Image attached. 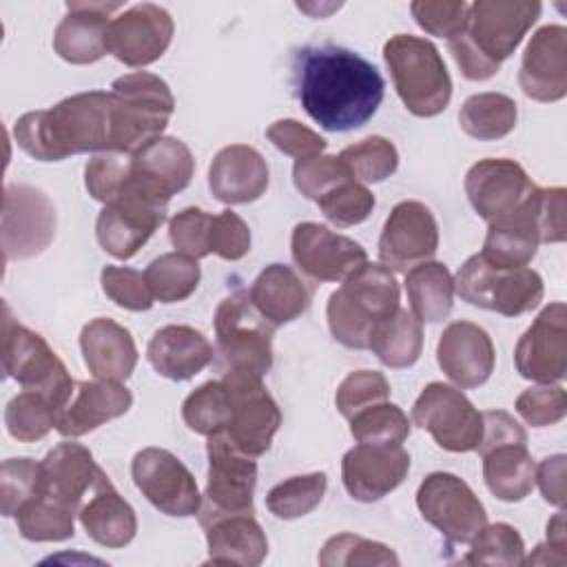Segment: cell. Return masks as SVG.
I'll list each match as a JSON object with an SVG mask.
<instances>
[{
	"instance_id": "obj_1",
	"label": "cell",
	"mask_w": 567,
	"mask_h": 567,
	"mask_svg": "<svg viewBox=\"0 0 567 567\" xmlns=\"http://www.w3.org/2000/svg\"><path fill=\"white\" fill-rule=\"evenodd\" d=\"M292 86L303 111L334 133L363 126L377 113L385 91L372 62L334 44L299 49L292 62Z\"/></svg>"
},
{
	"instance_id": "obj_2",
	"label": "cell",
	"mask_w": 567,
	"mask_h": 567,
	"mask_svg": "<svg viewBox=\"0 0 567 567\" xmlns=\"http://www.w3.org/2000/svg\"><path fill=\"white\" fill-rule=\"evenodd\" d=\"M16 144L38 162L80 153H115L111 91H84L51 109L29 111L13 126Z\"/></svg>"
},
{
	"instance_id": "obj_3",
	"label": "cell",
	"mask_w": 567,
	"mask_h": 567,
	"mask_svg": "<svg viewBox=\"0 0 567 567\" xmlns=\"http://www.w3.org/2000/svg\"><path fill=\"white\" fill-rule=\"evenodd\" d=\"M538 0H476L467 9L465 29L447 40L450 53L467 80L483 82L498 73L525 33L538 20Z\"/></svg>"
},
{
	"instance_id": "obj_4",
	"label": "cell",
	"mask_w": 567,
	"mask_h": 567,
	"mask_svg": "<svg viewBox=\"0 0 567 567\" xmlns=\"http://www.w3.org/2000/svg\"><path fill=\"white\" fill-rule=\"evenodd\" d=\"M399 310V284L383 264L365 261L328 297L326 317L334 341L352 350H368L379 323Z\"/></svg>"
},
{
	"instance_id": "obj_5",
	"label": "cell",
	"mask_w": 567,
	"mask_h": 567,
	"mask_svg": "<svg viewBox=\"0 0 567 567\" xmlns=\"http://www.w3.org/2000/svg\"><path fill=\"white\" fill-rule=\"evenodd\" d=\"M394 89L405 109L416 117H434L452 97V80L439 49L419 35L399 33L383 47Z\"/></svg>"
},
{
	"instance_id": "obj_6",
	"label": "cell",
	"mask_w": 567,
	"mask_h": 567,
	"mask_svg": "<svg viewBox=\"0 0 567 567\" xmlns=\"http://www.w3.org/2000/svg\"><path fill=\"white\" fill-rule=\"evenodd\" d=\"M115 115V153H135L166 128L175 97L168 84L148 71H135L111 84Z\"/></svg>"
},
{
	"instance_id": "obj_7",
	"label": "cell",
	"mask_w": 567,
	"mask_h": 567,
	"mask_svg": "<svg viewBox=\"0 0 567 567\" xmlns=\"http://www.w3.org/2000/svg\"><path fill=\"white\" fill-rule=\"evenodd\" d=\"M168 199L140 184L128 168L120 193L95 221L97 244L115 259H131L166 219Z\"/></svg>"
},
{
	"instance_id": "obj_8",
	"label": "cell",
	"mask_w": 567,
	"mask_h": 567,
	"mask_svg": "<svg viewBox=\"0 0 567 567\" xmlns=\"http://www.w3.org/2000/svg\"><path fill=\"white\" fill-rule=\"evenodd\" d=\"M2 368L22 390L51 396L60 410L71 401L78 385L49 343L38 332L18 323L7 303L2 317Z\"/></svg>"
},
{
	"instance_id": "obj_9",
	"label": "cell",
	"mask_w": 567,
	"mask_h": 567,
	"mask_svg": "<svg viewBox=\"0 0 567 567\" xmlns=\"http://www.w3.org/2000/svg\"><path fill=\"white\" fill-rule=\"evenodd\" d=\"M454 290L463 301L505 317H518L534 310L543 301V279L536 270L501 268L472 255L454 279Z\"/></svg>"
},
{
	"instance_id": "obj_10",
	"label": "cell",
	"mask_w": 567,
	"mask_h": 567,
	"mask_svg": "<svg viewBox=\"0 0 567 567\" xmlns=\"http://www.w3.org/2000/svg\"><path fill=\"white\" fill-rule=\"evenodd\" d=\"M272 330L248 292H235L219 301L215 310L217 352L224 361V372H246L261 377L272 368Z\"/></svg>"
},
{
	"instance_id": "obj_11",
	"label": "cell",
	"mask_w": 567,
	"mask_h": 567,
	"mask_svg": "<svg viewBox=\"0 0 567 567\" xmlns=\"http://www.w3.org/2000/svg\"><path fill=\"white\" fill-rule=\"evenodd\" d=\"M208 483L202 496L199 523H208L221 516L255 514L252 494L257 485V463L252 456L237 450L224 432L208 436Z\"/></svg>"
},
{
	"instance_id": "obj_12",
	"label": "cell",
	"mask_w": 567,
	"mask_h": 567,
	"mask_svg": "<svg viewBox=\"0 0 567 567\" xmlns=\"http://www.w3.org/2000/svg\"><path fill=\"white\" fill-rule=\"evenodd\" d=\"M230 412L224 434L230 443L248 456H261L268 452L272 436L281 425V412L261 377L246 372H224L221 377Z\"/></svg>"
},
{
	"instance_id": "obj_13",
	"label": "cell",
	"mask_w": 567,
	"mask_h": 567,
	"mask_svg": "<svg viewBox=\"0 0 567 567\" xmlns=\"http://www.w3.org/2000/svg\"><path fill=\"white\" fill-rule=\"evenodd\" d=\"M421 516L436 527L450 545H470L487 525V514L472 487L450 472H434L416 489Z\"/></svg>"
},
{
	"instance_id": "obj_14",
	"label": "cell",
	"mask_w": 567,
	"mask_h": 567,
	"mask_svg": "<svg viewBox=\"0 0 567 567\" xmlns=\"http://www.w3.org/2000/svg\"><path fill=\"white\" fill-rule=\"evenodd\" d=\"M412 421L447 452H472L483 436V412L456 388L430 383L412 405Z\"/></svg>"
},
{
	"instance_id": "obj_15",
	"label": "cell",
	"mask_w": 567,
	"mask_h": 567,
	"mask_svg": "<svg viewBox=\"0 0 567 567\" xmlns=\"http://www.w3.org/2000/svg\"><path fill=\"white\" fill-rule=\"evenodd\" d=\"M131 476L135 487L166 516H195L202 509V494L190 470L168 450L144 447L133 456Z\"/></svg>"
},
{
	"instance_id": "obj_16",
	"label": "cell",
	"mask_w": 567,
	"mask_h": 567,
	"mask_svg": "<svg viewBox=\"0 0 567 567\" xmlns=\"http://www.w3.org/2000/svg\"><path fill=\"white\" fill-rule=\"evenodd\" d=\"M55 237V206L29 184H9L2 199V252L4 259L40 255Z\"/></svg>"
},
{
	"instance_id": "obj_17",
	"label": "cell",
	"mask_w": 567,
	"mask_h": 567,
	"mask_svg": "<svg viewBox=\"0 0 567 567\" xmlns=\"http://www.w3.org/2000/svg\"><path fill=\"white\" fill-rule=\"evenodd\" d=\"M534 190L536 184L529 179L525 168L505 157L481 159L465 175L467 199L476 215L487 224L512 217Z\"/></svg>"
},
{
	"instance_id": "obj_18",
	"label": "cell",
	"mask_w": 567,
	"mask_h": 567,
	"mask_svg": "<svg viewBox=\"0 0 567 567\" xmlns=\"http://www.w3.org/2000/svg\"><path fill=\"white\" fill-rule=\"evenodd\" d=\"M514 363L523 379L558 383L567 374V308L554 301L540 310L518 339Z\"/></svg>"
},
{
	"instance_id": "obj_19",
	"label": "cell",
	"mask_w": 567,
	"mask_h": 567,
	"mask_svg": "<svg viewBox=\"0 0 567 567\" xmlns=\"http://www.w3.org/2000/svg\"><path fill=\"white\" fill-rule=\"evenodd\" d=\"M171 13L153 2L133 4L109 24L106 47L120 62L133 69L153 64L164 55L173 40Z\"/></svg>"
},
{
	"instance_id": "obj_20",
	"label": "cell",
	"mask_w": 567,
	"mask_h": 567,
	"mask_svg": "<svg viewBox=\"0 0 567 567\" xmlns=\"http://www.w3.org/2000/svg\"><path fill=\"white\" fill-rule=\"evenodd\" d=\"M439 248V226L432 210L414 199L399 202L383 224L379 259L385 268L403 270L430 261Z\"/></svg>"
},
{
	"instance_id": "obj_21",
	"label": "cell",
	"mask_w": 567,
	"mask_h": 567,
	"mask_svg": "<svg viewBox=\"0 0 567 567\" xmlns=\"http://www.w3.org/2000/svg\"><path fill=\"white\" fill-rule=\"evenodd\" d=\"M290 248L295 264L319 281H343L368 261L361 244L315 221L295 226Z\"/></svg>"
},
{
	"instance_id": "obj_22",
	"label": "cell",
	"mask_w": 567,
	"mask_h": 567,
	"mask_svg": "<svg viewBox=\"0 0 567 567\" xmlns=\"http://www.w3.org/2000/svg\"><path fill=\"white\" fill-rule=\"evenodd\" d=\"M410 470V454L401 445L359 443L341 461V478L348 494L361 503H374L396 489Z\"/></svg>"
},
{
	"instance_id": "obj_23",
	"label": "cell",
	"mask_w": 567,
	"mask_h": 567,
	"mask_svg": "<svg viewBox=\"0 0 567 567\" xmlns=\"http://www.w3.org/2000/svg\"><path fill=\"white\" fill-rule=\"evenodd\" d=\"M109 476L97 467L89 447L64 441L40 461V494L73 512H80L89 492H95Z\"/></svg>"
},
{
	"instance_id": "obj_24",
	"label": "cell",
	"mask_w": 567,
	"mask_h": 567,
	"mask_svg": "<svg viewBox=\"0 0 567 567\" xmlns=\"http://www.w3.org/2000/svg\"><path fill=\"white\" fill-rule=\"evenodd\" d=\"M518 84L536 102H558L567 95V29L540 27L525 47Z\"/></svg>"
},
{
	"instance_id": "obj_25",
	"label": "cell",
	"mask_w": 567,
	"mask_h": 567,
	"mask_svg": "<svg viewBox=\"0 0 567 567\" xmlns=\"http://www.w3.org/2000/svg\"><path fill=\"white\" fill-rule=\"evenodd\" d=\"M436 361L445 377L458 388H478L494 372V343L472 321H452L436 346Z\"/></svg>"
},
{
	"instance_id": "obj_26",
	"label": "cell",
	"mask_w": 567,
	"mask_h": 567,
	"mask_svg": "<svg viewBox=\"0 0 567 567\" xmlns=\"http://www.w3.org/2000/svg\"><path fill=\"white\" fill-rule=\"evenodd\" d=\"M120 2H66L69 13L55 27L53 49L71 64H91L109 53V16Z\"/></svg>"
},
{
	"instance_id": "obj_27",
	"label": "cell",
	"mask_w": 567,
	"mask_h": 567,
	"mask_svg": "<svg viewBox=\"0 0 567 567\" xmlns=\"http://www.w3.org/2000/svg\"><path fill=\"white\" fill-rule=\"evenodd\" d=\"M268 164L246 144L224 146L208 168V188L224 204H248L268 188Z\"/></svg>"
},
{
	"instance_id": "obj_28",
	"label": "cell",
	"mask_w": 567,
	"mask_h": 567,
	"mask_svg": "<svg viewBox=\"0 0 567 567\" xmlns=\"http://www.w3.org/2000/svg\"><path fill=\"white\" fill-rule=\"evenodd\" d=\"M133 394L117 381H80L71 401L60 410L55 430L62 436H82L128 412Z\"/></svg>"
},
{
	"instance_id": "obj_29",
	"label": "cell",
	"mask_w": 567,
	"mask_h": 567,
	"mask_svg": "<svg viewBox=\"0 0 567 567\" xmlns=\"http://www.w3.org/2000/svg\"><path fill=\"white\" fill-rule=\"evenodd\" d=\"M131 173L146 188L164 199H171L190 184L195 159L182 140L159 135L131 153Z\"/></svg>"
},
{
	"instance_id": "obj_30",
	"label": "cell",
	"mask_w": 567,
	"mask_h": 567,
	"mask_svg": "<svg viewBox=\"0 0 567 567\" xmlns=\"http://www.w3.org/2000/svg\"><path fill=\"white\" fill-rule=\"evenodd\" d=\"M84 363L95 379L126 381L137 365V348L131 332L109 317L91 319L80 332Z\"/></svg>"
},
{
	"instance_id": "obj_31",
	"label": "cell",
	"mask_w": 567,
	"mask_h": 567,
	"mask_svg": "<svg viewBox=\"0 0 567 567\" xmlns=\"http://www.w3.org/2000/svg\"><path fill=\"white\" fill-rule=\"evenodd\" d=\"M146 357L157 374L171 381H186L210 365L215 350L199 330L171 323L151 337Z\"/></svg>"
},
{
	"instance_id": "obj_32",
	"label": "cell",
	"mask_w": 567,
	"mask_h": 567,
	"mask_svg": "<svg viewBox=\"0 0 567 567\" xmlns=\"http://www.w3.org/2000/svg\"><path fill=\"white\" fill-rule=\"evenodd\" d=\"M204 529L208 543L206 563L255 567L268 554V538L252 514L221 516Z\"/></svg>"
},
{
	"instance_id": "obj_33",
	"label": "cell",
	"mask_w": 567,
	"mask_h": 567,
	"mask_svg": "<svg viewBox=\"0 0 567 567\" xmlns=\"http://www.w3.org/2000/svg\"><path fill=\"white\" fill-rule=\"evenodd\" d=\"M248 297L259 315L275 328L295 321L310 303V295L299 275L284 264L266 266L252 281Z\"/></svg>"
},
{
	"instance_id": "obj_34",
	"label": "cell",
	"mask_w": 567,
	"mask_h": 567,
	"mask_svg": "<svg viewBox=\"0 0 567 567\" xmlns=\"http://www.w3.org/2000/svg\"><path fill=\"white\" fill-rule=\"evenodd\" d=\"M84 532L102 547L120 549L135 538L137 518L133 507L104 481L78 512Z\"/></svg>"
},
{
	"instance_id": "obj_35",
	"label": "cell",
	"mask_w": 567,
	"mask_h": 567,
	"mask_svg": "<svg viewBox=\"0 0 567 567\" xmlns=\"http://www.w3.org/2000/svg\"><path fill=\"white\" fill-rule=\"evenodd\" d=\"M534 193L512 217L489 224L485 241H483V250L478 252L485 261L501 266V268H520L534 259L536 248L540 244L536 228H534L532 213H529Z\"/></svg>"
},
{
	"instance_id": "obj_36",
	"label": "cell",
	"mask_w": 567,
	"mask_h": 567,
	"mask_svg": "<svg viewBox=\"0 0 567 567\" xmlns=\"http://www.w3.org/2000/svg\"><path fill=\"white\" fill-rule=\"evenodd\" d=\"M483 456V478L487 489L505 501H523L536 483V463L527 443H505L487 450Z\"/></svg>"
},
{
	"instance_id": "obj_37",
	"label": "cell",
	"mask_w": 567,
	"mask_h": 567,
	"mask_svg": "<svg viewBox=\"0 0 567 567\" xmlns=\"http://www.w3.org/2000/svg\"><path fill=\"white\" fill-rule=\"evenodd\" d=\"M405 290L412 315L421 323H439L454 306V279L445 264L423 261L405 272Z\"/></svg>"
},
{
	"instance_id": "obj_38",
	"label": "cell",
	"mask_w": 567,
	"mask_h": 567,
	"mask_svg": "<svg viewBox=\"0 0 567 567\" xmlns=\"http://www.w3.org/2000/svg\"><path fill=\"white\" fill-rule=\"evenodd\" d=\"M370 350L388 368H410L423 350L421 321L399 306V310L377 326L370 339Z\"/></svg>"
},
{
	"instance_id": "obj_39",
	"label": "cell",
	"mask_w": 567,
	"mask_h": 567,
	"mask_svg": "<svg viewBox=\"0 0 567 567\" xmlns=\"http://www.w3.org/2000/svg\"><path fill=\"white\" fill-rule=\"evenodd\" d=\"M518 109L509 95L503 93H476L470 95L461 111L458 124L474 140H501L509 135L516 126Z\"/></svg>"
},
{
	"instance_id": "obj_40",
	"label": "cell",
	"mask_w": 567,
	"mask_h": 567,
	"mask_svg": "<svg viewBox=\"0 0 567 567\" xmlns=\"http://www.w3.org/2000/svg\"><path fill=\"white\" fill-rule=\"evenodd\" d=\"M153 299L159 303H177L188 299L199 286V264L197 259L182 252H166L153 259L144 272Z\"/></svg>"
},
{
	"instance_id": "obj_41",
	"label": "cell",
	"mask_w": 567,
	"mask_h": 567,
	"mask_svg": "<svg viewBox=\"0 0 567 567\" xmlns=\"http://www.w3.org/2000/svg\"><path fill=\"white\" fill-rule=\"evenodd\" d=\"M58 403L35 390H22L16 394L4 410V423L13 439L22 443H33L44 439L58 423Z\"/></svg>"
},
{
	"instance_id": "obj_42",
	"label": "cell",
	"mask_w": 567,
	"mask_h": 567,
	"mask_svg": "<svg viewBox=\"0 0 567 567\" xmlns=\"http://www.w3.org/2000/svg\"><path fill=\"white\" fill-rule=\"evenodd\" d=\"M75 512L42 494L29 498L18 512L16 523L22 538L33 543H55L73 536Z\"/></svg>"
},
{
	"instance_id": "obj_43",
	"label": "cell",
	"mask_w": 567,
	"mask_h": 567,
	"mask_svg": "<svg viewBox=\"0 0 567 567\" xmlns=\"http://www.w3.org/2000/svg\"><path fill=\"white\" fill-rule=\"evenodd\" d=\"M328 487V478L323 472L290 476L281 483H277L268 496L266 507L270 514H275L281 520H292L310 514L315 507H319L323 494Z\"/></svg>"
},
{
	"instance_id": "obj_44",
	"label": "cell",
	"mask_w": 567,
	"mask_h": 567,
	"mask_svg": "<svg viewBox=\"0 0 567 567\" xmlns=\"http://www.w3.org/2000/svg\"><path fill=\"white\" fill-rule=\"evenodd\" d=\"M525 560V543L516 527L507 523L485 525L474 540L470 551L461 558L463 565H494V567H518Z\"/></svg>"
},
{
	"instance_id": "obj_45",
	"label": "cell",
	"mask_w": 567,
	"mask_h": 567,
	"mask_svg": "<svg viewBox=\"0 0 567 567\" xmlns=\"http://www.w3.org/2000/svg\"><path fill=\"white\" fill-rule=\"evenodd\" d=\"M350 434L357 443L401 445L410 436V421L399 405L381 401L350 419Z\"/></svg>"
},
{
	"instance_id": "obj_46",
	"label": "cell",
	"mask_w": 567,
	"mask_h": 567,
	"mask_svg": "<svg viewBox=\"0 0 567 567\" xmlns=\"http://www.w3.org/2000/svg\"><path fill=\"white\" fill-rule=\"evenodd\" d=\"M228 412H230V401H228V390L224 381H208L193 390L184 405H182V419L184 423L204 436H213L217 432L226 430L228 423Z\"/></svg>"
},
{
	"instance_id": "obj_47",
	"label": "cell",
	"mask_w": 567,
	"mask_h": 567,
	"mask_svg": "<svg viewBox=\"0 0 567 567\" xmlns=\"http://www.w3.org/2000/svg\"><path fill=\"white\" fill-rule=\"evenodd\" d=\"M339 157L350 168L352 177L361 184L383 182L399 166L396 146L390 140L381 137V135H372V137H365V140L352 144V146H346L339 153Z\"/></svg>"
},
{
	"instance_id": "obj_48",
	"label": "cell",
	"mask_w": 567,
	"mask_h": 567,
	"mask_svg": "<svg viewBox=\"0 0 567 567\" xmlns=\"http://www.w3.org/2000/svg\"><path fill=\"white\" fill-rule=\"evenodd\" d=\"M319 563L323 567H354V565H399L396 554L377 540L357 534H337L321 547Z\"/></svg>"
},
{
	"instance_id": "obj_49",
	"label": "cell",
	"mask_w": 567,
	"mask_h": 567,
	"mask_svg": "<svg viewBox=\"0 0 567 567\" xmlns=\"http://www.w3.org/2000/svg\"><path fill=\"white\" fill-rule=\"evenodd\" d=\"M348 179L354 177L339 155H312L297 159L292 168V182L297 190L315 202Z\"/></svg>"
},
{
	"instance_id": "obj_50",
	"label": "cell",
	"mask_w": 567,
	"mask_h": 567,
	"mask_svg": "<svg viewBox=\"0 0 567 567\" xmlns=\"http://www.w3.org/2000/svg\"><path fill=\"white\" fill-rule=\"evenodd\" d=\"M321 213L337 226H357L365 221L374 208V195L370 188L357 179H348L326 193L319 202Z\"/></svg>"
},
{
	"instance_id": "obj_51",
	"label": "cell",
	"mask_w": 567,
	"mask_h": 567,
	"mask_svg": "<svg viewBox=\"0 0 567 567\" xmlns=\"http://www.w3.org/2000/svg\"><path fill=\"white\" fill-rule=\"evenodd\" d=\"M213 221L215 215L202 208H184L168 221V237L177 252L202 259L213 252Z\"/></svg>"
},
{
	"instance_id": "obj_52",
	"label": "cell",
	"mask_w": 567,
	"mask_h": 567,
	"mask_svg": "<svg viewBox=\"0 0 567 567\" xmlns=\"http://www.w3.org/2000/svg\"><path fill=\"white\" fill-rule=\"evenodd\" d=\"M388 399H390V383L385 374L377 370L350 372L339 383L334 394V403L346 419H352L357 412Z\"/></svg>"
},
{
	"instance_id": "obj_53",
	"label": "cell",
	"mask_w": 567,
	"mask_h": 567,
	"mask_svg": "<svg viewBox=\"0 0 567 567\" xmlns=\"http://www.w3.org/2000/svg\"><path fill=\"white\" fill-rule=\"evenodd\" d=\"M38 494H40V463L33 458H7L0 467L2 516H16V512Z\"/></svg>"
},
{
	"instance_id": "obj_54",
	"label": "cell",
	"mask_w": 567,
	"mask_h": 567,
	"mask_svg": "<svg viewBox=\"0 0 567 567\" xmlns=\"http://www.w3.org/2000/svg\"><path fill=\"white\" fill-rule=\"evenodd\" d=\"M102 290L104 295L115 301L120 308L142 312L153 306V292L146 284V277L126 266H104L102 275Z\"/></svg>"
},
{
	"instance_id": "obj_55",
	"label": "cell",
	"mask_w": 567,
	"mask_h": 567,
	"mask_svg": "<svg viewBox=\"0 0 567 567\" xmlns=\"http://www.w3.org/2000/svg\"><path fill=\"white\" fill-rule=\"evenodd\" d=\"M516 412L532 427H547L563 421L567 412V394L563 385L540 383L536 388H527L516 399Z\"/></svg>"
},
{
	"instance_id": "obj_56",
	"label": "cell",
	"mask_w": 567,
	"mask_h": 567,
	"mask_svg": "<svg viewBox=\"0 0 567 567\" xmlns=\"http://www.w3.org/2000/svg\"><path fill=\"white\" fill-rule=\"evenodd\" d=\"M131 153H100L84 168V184L93 199L109 204L126 182Z\"/></svg>"
},
{
	"instance_id": "obj_57",
	"label": "cell",
	"mask_w": 567,
	"mask_h": 567,
	"mask_svg": "<svg viewBox=\"0 0 567 567\" xmlns=\"http://www.w3.org/2000/svg\"><path fill=\"white\" fill-rule=\"evenodd\" d=\"M565 199H567V190L563 186L536 188L532 204H529V213L534 219L538 241H543V244L565 241V237H567Z\"/></svg>"
},
{
	"instance_id": "obj_58",
	"label": "cell",
	"mask_w": 567,
	"mask_h": 567,
	"mask_svg": "<svg viewBox=\"0 0 567 567\" xmlns=\"http://www.w3.org/2000/svg\"><path fill=\"white\" fill-rule=\"evenodd\" d=\"M470 4L463 0L456 2H441V0H414L410 11L421 29L432 35L452 40L456 38L467 22Z\"/></svg>"
},
{
	"instance_id": "obj_59",
	"label": "cell",
	"mask_w": 567,
	"mask_h": 567,
	"mask_svg": "<svg viewBox=\"0 0 567 567\" xmlns=\"http://www.w3.org/2000/svg\"><path fill=\"white\" fill-rule=\"evenodd\" d=\"M266 137L286 155L295 159H306L321 155L326 140L297 120H277L266 128Z\"/></svg>"
},
{
	"instance_id": "obj_60",
	"label": "cell",
	"mask_w": 567,
	"mask_h": 567,
	"mask_svg": "<svg viewBox=\"0 0 567 567\" xmlns=\"http://www.w3.org/2000/svg\"><path fill=\"white\" fill-rule=\"evenodd\" d=\"M250 250V228L246 221L233 213V210H221L215 215L213 221V252L219 255L221 259L237 261L246 257Z\"/></svg>"
},
{
	"instance_id": "obj_61",
	"label": "cell",
	"mask_w": 567,
	"mask_h": 567,
	"mask_svg": "<svg viewBox=\"0 0 567 567\" xmlns=\"http://www.w3.org/2000/svg\"><path fill=\"white\" fill-rule=\"evenodd\" d=\"M505 443H527L525 430L514 421L512 414L503 410L483 412V436L476 452L485 454L487 450Z\"/></svg>"
},
{
	"instance_id": "obj_62",
	"label": "cell",
	"mask_w": 567,
	"mask_h": 567,
	"mask_svg": "<svg viewBox=\"0 0 567 567\" xmlns=\"http://www.w3.org/2000/svg\"><path fill=\"white\" fill-rule=\"evenodd\" d=\"M536 483L549 505H565V456L554 454L536 465Z\"/></svg>"
},
{
	"instance_id": "obj_63",
	"label": "cell",
	"mask_w": 567,
	"mask_h": 567,
	"mask_svg": "<svg viewBox=\"0 0 567 567\" xmlns=\"http://www.w3.org/2000/svg\"><path fill=\"white\" fill-rule=\"evenodd\" d=\"M547 543L558 547V549H565L567 545V534H565V512H556L554 518L547 523Z\"/></svg>"
}]
</instances>
